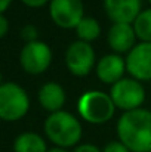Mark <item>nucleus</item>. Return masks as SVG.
Instances as JSON below:
<instances>
[{"mask_svg": "<svg viewBox=\"0 0 151 152\" xmlns=\"http://www.w3.org/2000/svg\"><path fill=\"white\" fill-rule=\"evenodd\" d=\"M39 101L45 109L58 112L65 102V92L58 83H46L39 92Z\"/></svg>", "mask_w": 151, "mask_h": 152, "instance_id": "13", "label": "nucleus"}, {"mask_svg": "<svg viewBox=\"0 0 151 152\" xmlns=\"http://www.w3.org/2000/svg\"><path fill=\"white\" fill-rule=\"evenodd\" d=\"M73 152H101L95 145H91V143H86V145H80L77 146Z\"/></svg>", "mask_w": 151, "mask_h": 152, "instance_id": "19", "label": "nucleus"}, {"mask_svg": "<svg viewBox=\"0 0 151 152\" xmlns=\"http://www.w3.org/2000/svg\"><path fill=\"white\" fill-rule=\"evenodd\" d=\"M22 37L25 39V40H28V43H31V42H36V37H37V31H36V28L33 27V25H27L24 30H22Z\"/></svg>", "mask_w": 151, "mask_h": 152, "instance_id": "18", "label": "nucleus"}, {"mask_svg": "<svg viewBox=\"0 0 151 152\" xmlns=\"http://www.w3.org/2000/svg\"><path fill=\"white\" fill-rule=\"evenodd\" d=\"M150 3H151V0H150Z\"/></svg>", "mask_w": 151, "mask_h": 152, "instance_id": "24", "label": "nucleus"}, {"mask_svg": "<svg viewBox=\"0 0 151 152\" xmlns=\"http://www.w3.org/2000/svg\"><path fill=\"white\" fill-rule=\"evenodd\" d=\"M52 61L50 48L43 42H31L27 43L19 55L21 66L28 74H40L48 69Z\"/></svg>", "mask_w": 151, "mask_h": 152, "instance_id": "6", "label": "nucleus"}, {"mask_svg": "<svg viewBox=\"0 0 151 152\" xmlns=\"http://www.w3.org/2000/svg\"><path fill=\"white\" fill-rule=\"evenodd\" d=\"M104 6L114 24H130L141 13V0H104Z\"/></svg>", "mask_w": 151, "mask_h": 152, "instance_id": "10", "label": "nucleus"}, {"mask_svg": "<svg viewBox=\"0 0 151 152\" xmlns=\"http://www.w3.org/2000/svg\"><path fill=\"white\" fill-rule=\"evenodd\" d=\"M10 1H12V0H0V10H1V12H4V10L9 7Z\"/></svg>", "mask_w": 151, "mask_h": 152, "instance_id": "22", "label": "nucleus"}, {"mask_svg": "<svg viewBox=\"0 0 151 152\" xmlns=\"http://www.w3.org/2000/svg\"><path fill=\"white\" fill-rule=\"evenodd\" d=\"M111 99L116 106L126 109V111H133L138 109V106L145 99V92L144 87L132 78H122L111 87Z\"/></svg>", "mask_w": 151, "mask_h": 152, "instance_id": "5", "label": "nucleus"}, {"mask_svg": "<svg viewBox=\"0 0 151 152\" xmlns=\"http://www.w3.org/2000/svg\"><path fill=\"white\" fill-rule=\"evenodd\" d=\"M133 28L139 39H142L147 43H151V9H147L139 13Z\"/></svg>", "mask_w": 151, "mask_h": 152, "instance_id": "16", "label": "nucleus"}, {"mask_svg": "<svg viewBox=\"0 0 151 152\" xmlns=\"http://www.w3.org/2000/svg\"><path fill=\"white\" fill-rule=\"evenodd\" d=\"M114 102L111 96L98 90L85 93L79 102V112L80 115L92 123V124H102L107 123L114 115Z\"/></svg>", "mask_w": 151, "mask_h": 152, "instance_id": "3", "label": "nucleus"}, {"mask_svg": "<svg viewBox=\"0 0 151 152\" xmlns=\"http://www.w3.org/2000/svg\"><path fill=\"white\" fill-rule=\"evenodd\" d=\"M124 68H126L124 61L119 55L111 53V55L104 56L98 62V65H96V74H98L101 81L108 83V84H116L117 81L122 80V75L124 72Z\"/></svg>", "mask_w": 151, "mask_h": 152, "instance_id": "11", "label": "nucleus"}, {"mask_svg": "<svg viewBox=\"0 0 151 152\" xmlns=\"http://www.w3.org/2000/svg\"><path fill=\"white\" fill-rule=\"evenodd\" d=\"M48 152H67V151L62 149V148H52V149H49Z\"/></svg>", "mask_w": 151, "mask_h": 152, "instance_id": "23", "label": "nucleus"}, {"mask_svg": "<svg viewBox=\"0 0 151 152\" xmlns=\"http://www.w3.org/2000/svg\"><path fill=\"white\" fill-rule=\"evenodd\" d=\"M135 34L130 24H114L108 31V43L116 52H126L133 46Z\"/></svg>", "mask_w": 151, "mask_h": 152, "instance_id": "12", "label": "nucleus"}, {"mask_svg": "<svg viewBox=\"0 0 151 152\" xmlns=\"http://www.w3.org/2000/svg\"><path fill=\"white\" fill-rule=\"evenodd\" d=\"M30 108L25 90L16 83H3L0 86V117L6 121L22 118Z\"/></svg>", "mask_w": 151, "mask_h": 152, "instance_id": "4", "label": "nucleus"}, {"mask_svg": "<svg viewBox=\"0 0 151 152\" xmlns=\"http://www.w3.org/2000/svg\"><path fill=\"white\" fill-rule=\"evenodd\" d=\"M104 152H130V149L122 142H110L104 148Z\"/></svg>", "mask_w": 151, "mask_h": 152, "instance_id": "17", "label": "nucleus"}, {"mask_svg": "<svg viewBox=\"0 0 151 152\" xmlns=\"http://www.w3.org/2000/svg\"><path fill=\"white\" fill-rule=\"evenodd\" d=\"M126 69L136 80H151V43L135 46L126 59Z\"/></svg>", "mask_w": 151, "mask_h": 152, "instance_id": "9", "label": "nucleus"}, {"mask_svg": "<svg viewBox=\"0 0 151 152\" xmlns=\"http://www.w3.org/2000/svg\"><path fill=\"white\" fill-rule=\"evenodd\" d=\"M49 10L53 22L61 28H77L83 19L82 0H52Z\"/></svg>", "mask_w": 151, "mask_h": 152, "instance_id": "8", "label": "nucleus"}, {"mask_svg": "<svg viewBox=\"0 0 151 152\" xmlns=\"http://www.w3.org/2000/svg\"><path fill=\"white\" fill-rule=\"evenodd\" d=\"M99 34L101 27L94 18H83L80 21V24L77 25V36L86 43L96 40L99 37Z\"/></svg>", "mask_w": 151, "mask_h": 152, "instance_id": "15", "label": "nucleus"}, {"mask_svg": "<svg viewBox=\"0 0 151 152\" xmlns=\"http://www.w3.org/2000/svg\"><path fill=\"white\" fill-rule=\"evenodd\" d=\"M15 152H48L45 140L36 133H22L15 139L13 143Z\"/></svg>", "mask_w": 151, "mask_h": 152, "instance_id": "14", "label": "nucleus"}, {"mask_svg": "<svg viewBox=\"0 0 151 152\" xmlns=\"http://www.w3.org/2000/svg\"><path fill=\"white\" fill-rule=\"evenodd\" d=\"M27 6H30V7H40V6H43L45 3H48V0H22Z\"/></svg>", "mask_w": 151, "mask_h": 152, "instance_id": "21", "label": "nucleus"}, {"mask_svg": "<svg viewBox=\"0 0 151 152\" xmlns=\"http://www.w3.org/2000/svg\"><path fill=\"white\" fill-rule=\"evenodd\" d=\"M45 132L50 140L59 148L76 145L82 137V126L76 117L65 111L53 112L45 123Z\"/></svg>", "mask_w": 151, "mask_h": 152, "instance_id": "2", "label": "nucleus"}, {"mask_svg": "<svg viewBox=\"0 0 151 152\" xmlns=\"http://www.w3.org/2000/svg\"><path fill=\"white\" fill-rule=\"evenodd\" d=\"M65 62L68 69L77 75V77H85L91 72L95 64V52L92 46L83 40L74 42L65 55Z\"/></svg>", "mask_w": 151, "mask_h": 152, "instance_id": "7", "label": "nucleus"}, {"mask_svg": "<svg viewBox=\"0 0 151 152\" xmlns=\"http://www.w3.org/2000/svg\"><path fill=\"white\" fill-rule=\"evenodd\" d=\"M117 133L120 142L132 152H151V112L126 111L119 120Z\"/></svg>", "mask_w": 151, "mask_h": 152, "instance_id": "1", "label": "nucleus"}, {"mask_svg": "<svg viewBox=\"0 0 151 152\" xmlns=\"http://www.w3.org/2000/svg\"><path fill=\"white\" fill-rule=\"evenodd\" d=\"M7 33V19L4 18V15L0 16V36L4 37Z\"/></svg>", "mask_w": 151, "mask_h": 152, "instance_id": "20", "label": "nucleus"}]
</instances>
